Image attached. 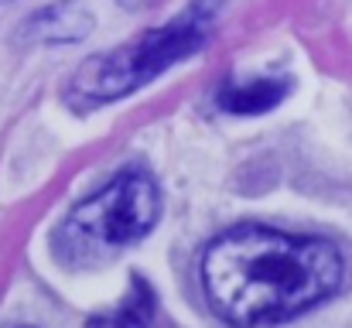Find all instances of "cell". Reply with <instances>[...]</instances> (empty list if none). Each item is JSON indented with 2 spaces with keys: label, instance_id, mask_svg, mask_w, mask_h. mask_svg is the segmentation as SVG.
Wrapping results in <instances>:
<instances>
[{
  "label": "cell",
  "instance_id": "cell-1",
  "mask_svg": "<svg viewBox=\"0 0 352 328\" xmlns=\"http://www.w3.org/2000/svg\"><path fill=\"white\" fill-rule=\"evenodd\" d=\"M199 274L212 315L260 328L322 305L342 284V256L318 236L236 226L206 246Z\"/></svg>",
  "mask_w": 352,
  "mask_h": 328
},
{
  "label": "cell",
  "instance_id": "cell-2",
  "mask_svg": "<svg viewBox=\"0 0 352 328\" xmlns=\"http://www.w3.org/2000/svg\"><path fill=\"white\" fill-rule=\"evenodd\" d=\"M206 34H209V17L202 7H192L188 14H178L175 21L82 62L65 89V100L76 109H96L103 103L123 100L126 93L147 86L182 58L195 55Z\"/></svg>",
  "mask_w": 352,
  "mask_h": 328
},
{
  "label": "cell",
  "instance_id": "cell-3",
  "mask_svg": "<svg viewBox=\"0 0 352 328\" xmlns=\"http://www.w3.org/2000/svg\"><path fill=\"white\" fill-rule=\"evenodd\" d=\"M157 182L140 168H126L65 216V222L55 229V253L65 263L79 267L100 263L123 246L144 239L157 226Z\"/></svg>",
  "mask_w": 352,
  "mask_h": 328
},
{
  "label": "cell",
  "instance_id": "cell-4",
  "mask_svg": "<svg viewBox=\"0 0 352 328\" xmlns=\"http://www.w3.org/2000/svg\"><path fill=\"white\" fill-rule=\"evenodd\" d=\"M291 93L287 79H274V76H250V79H230L219 86V107L226 113H239V116H256L274 109L284 96Z\"/></svg>",
  "mask_w": 352,
  "mask_h": 328
},
{
  "label": "cell",
  "instance_id": "cell-5",
  "mask_svg": "<svg viewBox=\"0 0 352 328\" xmlns=\"http://www.w3.org/2000/svg\"><path fill=\"white\" fill-rule=\"evenodd\" d=\"M89 31H93V14L79 0L52 3L24 24V38L31 41H79Z\"/></svg>",
  "mask_w": 352,
  "mask_h": 328
},
{
  "label": "cell",
  "instance_id": "cell-6",
  "mask_svg": "<svg viewBox=\"0 0 352 328\" xmlns=\"http://www.w3.org/2000/svg\"><path fill=\"white\" fill-rule=\"evenodd\" d=\"M154 325V291L144 277L130 281V294L113 311L89 318V328H151Z\"/></svg>",
  "mask_w": 352,
  "mask_h": 328
}]
</instances>
